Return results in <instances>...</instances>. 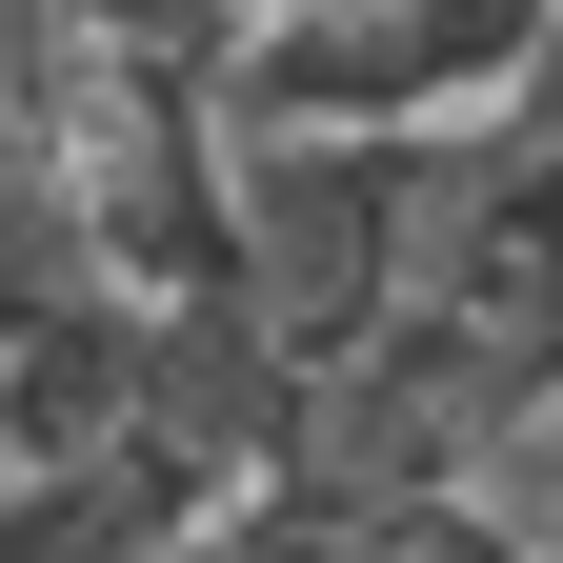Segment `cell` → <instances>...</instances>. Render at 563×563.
<instances>
[{
	"instance_id": "cell-1",
	"label": "cell",
	"mask_w": 563,
	"mask_h": 563,
	"mask_svg": "<svg viewBox=\"0 0 563 563\" xmlns=\"http://www.w3.org/2000/svg\"><path fill=\"white\" fill-rule=\"evenodd\" d=\"M443 181H463V121L443 141H222V302L282 383L363 363L402 322L422 242H443Z\"/></svg>"
},
{
	"instance_id": "cell-2",
	"label": "cell",
	"mask_w": 563,
	"mask_h": 563,
	"mask_svg": "<svg viewBox=\"0 0 563 563\" xmlns=\"http://www.w3.org/2000/svg\"><path fill=\"white\" fill-rule=\"evenodd\" d=\"M543 21L563 0H262L201 121L222 141H443L543 60Z\"/></svg>"
},
{
	"instance_id": "cell-3",
	"label": "cell",
	"mask_w": 563,
	"mask_h": 563,
	"mask_svg": "<svg viewBox=\"0 0 563 563\" xmlns=\"http://www.w3.org/2000/svg\"><path fill=\"white\" fill-rule=\"evenodd\" d=\"M141 402V302H60V322H0V483H60L101 463Z\"/></svg>"
},
{
	"instance_id": "cell-4",
	"label": "cell",
	"mask_w": 563,
	"mask_h": 563,
	"mask_svg": "<svg viewBox=\"0 0 563 563\" xmlns=\"http://www.w3.org/2000/svg\"><path fill=\"white\" fill-rule=\"evenodd\" d=\"M523 463H563V422H523Z\"/></svg>"
}]
</instances>
